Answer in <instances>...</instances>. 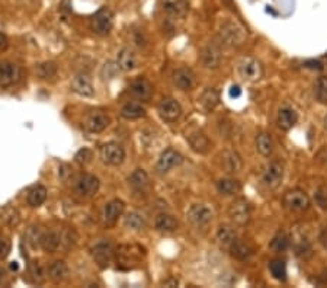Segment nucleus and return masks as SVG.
I'll return each mask as SVG.
<instances>
[{
    "instance_id": "423d86ee",
    "label": "nucleus",
    "mask_w": 327,
    "mask_h": 288,
    "mask_svg": "<svg viewBox=\"0 0 327 288\" xmlns=\"http://www.w3.org/2000/svg\"><path fill=\"white\" fill-rule=\"evenodd\" d=\"M99 154L102 162L108 166H119L125 160V149L115 141L104 144L99 150Z\"/></svg>"
},
{
    "instance_id": "5701e85b",
    "label": "nucleus",
    "mask_w": 327,
    "mask_h": 288,
    "mask_svg": "<svg viewBox=\"0 0 327 288\" xmlns=\"http://www.w3.org/2000/svg\"><path fill=\"white\" fill-rule=\"evenodd\" d=\"M229 249H230L231 256L237 260L250 259L251 255H253V252H255L253 248H251L247 242H244V240H240V239L234 240L230 246H229Z\"/></svg>"
},
{
    "instance_id": "72a5a7b5",
    "label": "nucleus",
    "mask_w": 327,
    "mask_h": 288,
    "mask_svg": "<svg viewBox=\"0 0 327 288\" xmlns=\"http://www.w3.org/2000/svg\"><path fill=\"white\" fill-rule=\"evenodd\" d=\"M217 189L221 195H236L241 191V183L234 178H222L217 182Z\"/></svg>"
},
{
    "instance_id": "79ce46f5",
    "label": "nucleus",
    "mask_w": 327,
    "mask_h": 288,
    "mask_svg": "<svg viewBox=\"0 0 327 288\" xmlns=\"http://www.w3.org/2000/svg\"><path fill=\"white\" fill-rule=\"evenodd\" d=\"M29 275L32 277L34 279V282H37V284H42L44 281H45V272H44V269L42 267L39 265L38 262H32V263H29Z\"/></svg>"
},
{
    "instance_id": "de8ad7c7",
    "label": "nucleus",
    "mask_w": 327,
    "mask_h": 288,
    "mask_svg": "<svg viewBox=\"0 0 327 288\" xmlns=\"http://www.w3.org/2000/svg\"><path fill=\"white\" fill-rule=\"evenodd\" d=\"M37 229L38 227H29V230L27 231V239L34 248L39 246V237H41V233H42V231L37 230Z\"/></svg>"
},
{
    "instance_id": "f03ea898",
    "label": "nucleus",
    "mask_w": 327,
    "mask_h": 288,
    "mask_svg": "<svg viewBox=\"0 0 327 288\" xmlns=\"http://www.w3.org/2000/svg\"><path fill=\"white\" fill-rule=\"evenodd\" d=\"M227 215L230 220L237 226H246L251 220V207L247 200L244 198H236L230 202L227 208Z\"/></svg>"
},
{
    "instance_id": "a878e982",
    "label": "nucleus",
    "mask_w": 327,
    "mask_h": 288,
    "mask_svg": "<svg viewBox=\"0 0 327 288\" xmlns=\"http://www.w3.org/2000/svg\"><path fill=\"white\" fill-rule=\"evenodd\" d=\"M116 64L118 67L121 68L122 71H131L137 67V56L131 48H122L119 53H118V57H116Z\"/></svg>"
},
{
    "instance_id": "f8f14e48",
    "label": "nucleus",
    "mask_w": 327,
    "mask_h": 288,
    "mask_svg": "<svg viewBox=\"0 0 327 288\" xmlns=\"http://www.w3.org/2000/svg\"><path fill=\"white\" fill-rule=\"evenodd\" d=\"M116 248L109 242H99L92 248V256L99 267L105 268L115 258Z\"/></svg>"
},
{
    "instance_id": "1a4fd4ad",
    "label": "nucleus",
    "mask_w": 327,
    "mask_h": 288,
    "mask_svg": "<svg viewBox=\"0 0 327 288\" xmlns=\"http://www.w3.org/2000/svg\"><path fill=\"white\" fill-rule=\"evenodd\" d=\"M157 112H159L160 118L166 123H174L182 115V106L174 98L166 96L159 102Z\"/></svg>"
},
{
    "instance_id": "f257e3e1",
    "label": "nucleus",
    "mask_w": 327,
    "mask_h": 288,
    "mask_svg": "<svg viewBox=\"0 0 327 288\" xmlns=\"http://www.w3.org/2000/svg\"><path fill=\"white\" fill-rule=\"evenodd\" d=\"M145 255L144 248L140 245H121L115 250V259L119 268L131 269L137 263L141 262V258Z\"/></svg>"
},
{
    "instance_id": "2eb2a0df",
    "label": "nucleus",
    "mask_w": 327,
    "mask_h": 288,
    "mask_svg": "<svg viewBox=\"0 0 327 288\" xmlns=\"http://www.w3.org/2000/svg\"><path fill=\"white\" fill-rule=\"evenodd\" d=\"M222 60V54L220 47L217 44H208L207 47L202 50L201 61L205 68L215 70L220 67Z\"/></svg>"
},
{
    "instance_id": "4468645a",
    "label": "nucleus",
    "mask_w": 327,
    "mask_h": 288,
    "mask_svg": "<svg viewBox=\"0 0 327 288\" xmlns=\"http://www.w3.org/2000/svg\"><path fill=\"white\" fill-rule=\"evenodd\" d=\"M188 220L196 227H204L212 220L211 208H208L204 204H193L192 207L186 212Z\"/></svg>"
},
{
    "instance_id": "603ef678",
    "label": "nucleus",
    "mask_w": 327,
    "mask_h": 288,
    "mask_svg": "<svg viewBox=\"0 0 327 288\" xmlns=\"http://www.w3.org/2000/svg\"><path fill=\"white\" fill-rule=\"evenodd\" d=\"M241 90L239 86H233L230 89V96L231 98H237V96H240Z\"/></svg>"
},
{
    "instance_id": "393cba45",
    "label": "nucleus",
    "mask_w": 327,
    "mask_h": 288,
    "mask_svg": "<svg viewBox=\"0 0 327 288\" xmlns=\"http://www.w3.org/2000/svg\"><path fill=\"white\" fill-rule=\"evenodd\" d=\"M154 227H156V230L162 231V233H173L179 227V221L176 220V217H173L172 214L162 212L156 217Z\"/></svg>"
},
{
    "instance_id": "6e6552de",
    "label": "nucleus",
    "mask_w": 327,
    "mask_h": 288,
    "mask_svg": "<svg viewBox=\"0 0 327 288\" xmlns=\"http://www.w3.org/2000/svg\"><path fill=\"white\" fill-rule=\"evenodd\" d=\"M284 179V166L279 162H270L260 175V182L268 189H276Z\"/></svg>"
},
{
    "instance_id": "a211bd4d",
    "label": "nucleus",
    "mask_w": 327,
    "mask_h": 288,
    "mask_svg": "<svg viewBox=\"0 0 327 288\" xmlns=\"http://www.w3.org/2000/svg\"><path fill=\"white\" fill-rule=\"evenodd\" d=\"M220 159H221V167L230 175L239 173L243 169V160L236 150H230V149L224 150Z\"/></svg>"
},
{
    "instance_id": "f3484780",
    "label": "nucleus",
    "mask_w": 327,
    "mask_h": 288,
    "mask_svg": "<svg viewBox=\"0 0 327 288\" xmlns=\"http://www.w3.org/2000/svg\"><path fill=\"white\" fill-rule=\"evenodd\" d=\"M125 211V202L122 201V200H112V201H109L105 205V208H104V214H102V217H104V223L108 224V226H112V224H115L116 221L119 217H122V214Z\"/></svg>"
},
{
    "instance_id": "39448f33",
    "label": "nucleus",
    "mask_w": 327,
    "mask_h": 288,
    "mask_svg": "<svg viewBox=\"0 0 327 288\" xmlns=\"http://www.w3.org/2000/svg\"><path fill=\"white\" fill-rule=\"evenodd\" d=\"M284 207L292 212H303L310 207V198L303 189H291L282 198Z\"/></svg>"
},
{
    "instance_id": "cd10ccee",
    "label": "nucleus",
    "mask_w": 327,
    "mask_h": 288,
    "mask_svg": "<svg viewBox=\"0 0 327 288\" xmlns=\"http://www.w3.org/2000/svg\"><path fill=\"white\" fill-rule=\"evenodd\" d=\"M61 245V236L56 231H42L39 237V246L45 252H56Z\"/></svg>"
},
{
    "instance_id": "a19ab883",
    "label": "nucleus",
    "mask_w": 327,
    "mask_h": 288,
    "mask_svg": "<svg viewBox=\"0 0 327 288\" xmlns=\"http://www.w3.org/2000/svg\"><path fill=\"white\" fill-rule=\"evenodd\" d=\"M0 219L5 221V223H8L9 226H18L20 221V215H19V212L16 211L15 208H12V207H6V208H3V210H2Z\"/></svg>"
},
{
    "instance_id": "c756f323",
    "label": "nucleus",
    "mask_w": 327,
    "mask_h": 288,
    "mask_svg": "<svg viewBox=\"0 0 327 288\" xmlns=\"http://www.w3.org/2000/svg\"><path fill=\"white\" fill-rule=\"evenodd\" d=\"M68 267L63 260H56L48 267V277L54 282H63L64 279L68 278Z\"/></svg>"
},
{
    "instance_id": "473e14b6",
    "label": "nucleus",
    "mask_w": 327,
    "mask_h": 288,
    "mask_svg": "<svg viewBox=\"0 0 327 288\" xmlns=\"http://www.w3.org/2000/svg\"><path fill=\"white\" fill-rule=\"evenodd\" d=\"M47 200V188L42 185H34L28 191L27 201L31 207H39Z\"/></svg>"
},
{
    "instance_id": "c85d7f7f",
    "label": "nucleus",
    "mask_w": 327,
    "mask_h": 288,
    "mask_svg": "<svg viewBox=\"0 0 327 288\" xmlns=\"http://www.w3.org/2000/svg\"><path fill=\"white\" fill-rule=\"evenodd\" d=\"M199 104H201V106L207 112L214 111L218 106V104H220V93H218V90H215L212 87L205 89L202 92L201 98H199Z\"/></svg>"
},
{
    "instance_id": "20e7f679",
    "label": "nucleus",
    "mask_w": 327,
    "mask_h": 288,
    "mask_svg": "<svg viewBox=\"0 0 327 288\" xmlns=\"http://www.w3.org/2000/svg\"><path fill=\"white\" fill-rule=\"evenodd\" d=\"M239 76L244 82H258L263 76V67L259 60L253 57H243L237 64Z\"/></svg>"
},
{
    "instance_id": "4be33fe9",
    "label": "nucleus",
    "mask_w": 327,
    "mask_h": 288,
    "mask_svg": "<svg viewBox=\"0 0 327 288\" xmlns=\"http://www.w3.org/2000/svg\"><path fill=\"white\" fill-rule=\"evenodd\" d=\"M108 125H109V118H108L106 114L100 112V111L90 112L85 118V127L87 128V131H90V133H102Z\"/></svg>"
},
{
    "instance_id": "864d4df0",
    "label": "nucleus",
    "mask_w": 327,
    "mask_h": 288,
    "mask_svg": "<svg viewBox=\"0 0 327 288\" xmlns=\"http://www.w3.org/2000/svg\"><path fill=\"white\" fill-rule=\"evenodd\" d=\"M5 277H6V271H5V269L0 267V281L5 278Z\"/></svg>"
},
{
    "instance_id": "ddd939ff",
    "label": "nucleus",
    "mask_w": 327,
    "mask_h": 288,
    "mask_svg": "<svg viewBox=\"0 0 327 288\" xmlns=\"http://www.w3.org/2000/svg\"><path fill=\"white\" fill-rule=\"evenodd\" d=\"M182 163V154L173 150V149H166L163 153L160 154V157H159V160L156 163V171L159 173H167L170 169L178 167Z\"/></svg>"
},
{
    "instance_id": "49530a36",
    "label": "nucleus",
    "mask_w": 327,
    "mask_h": 288,
    "mask_svg": "<svg viewBox=\"0 0 327 288\" xmlns=\"http://www.w3.org/2000/svg\"><path fill=\"white\" fill-rule=\"evenodd\" d=\"M10 249H12L10 240L6 236L0 234V259H6L9 256Z\"/></svg>"
},
{
    "instance_id": "58836bf2",
    "label": "nucleus",
    "mask_w": 327,
    "mask_h": 288,
    "mask_svg": "<svg viewBox=\"0 0 327 288\" xmlns=\"http://www.w3.org/2000/svg\"><path fill=\"white\" fill-rule=\"evenodd\" d=\"M35 71L41 79H49V77H54L57 75V64L53 61H45V63L38 64L35 67Z\"/></svg>"
},
{
    "instance_id": "412c9836",
    "label": "nucleus",
    "mask_w": 327,
    "mask_h": 288,
    "mask_svg": "<svg viewBox=\"0 0 327 288\" xmlns=\"http://www.w3.org/2000/svg\"><path fill=\"white\" fill-rule=\"evenodd\" d=\"M71 90L80 96H93L95 93V87L92 85L90 77L85 75V73H79L73 77L71 80Z\"/></svg>"
},
{
    "instance_id": "b1692460",
    "label": "nucleus",
    "mask_w": 327,
    "mask_h": 288,
    "mask_svg": "<svg viewBox=\"0 0 327 288\" xmlns=\"http://www.w3.org/2000/svg\"><path fill=\"white\" fill-rule=\"evenodd\" d=\"M298 121V115L292 108H281L276 115V124L281 130L288 131Z\"/></svg>"
},
{
    "instance_id": "3c124183",
    "label": "nucleus",
    "mask_w": 327,
    "mask_h": 288,
    "mask_svg": "<svg viewBox=\"0 0 327 288\" xmlns=\"http://www.w3.org/2000/svg\"><path fill=\"white\" fill-rule=\"evenodd\" d=\"M163 285L164 287H178L179 285V281L176 278H169L163 281Z\"/></svg>"
},
{
    "instance_id": "dca6fc26",
    "label": "nucleus",
    "mask_w": 327,
    "mask_h": 288,
    "mask_svg": "<svg viewBox=\"0 0 327 288\" xmlns=\"http://www.w3.org/2000/svg\"><path fill=\"white\" fill-rule=\"evenodd\" d=\"M128 92L138 101H148L153 96V85L144 77H140L130 83Z\"/></svg>"
},
{
    "instance_id": "2f4dec72",
    "label": "nucleus",
    "mask_w": 327,
    "mask_h": 288,
    "mask_svg": "<svg viewBox=\"0 0 327 288\" xmlns=\"http://www.w3.org/2000/svg\"><path fill=\"white\" fill-rule=\"evenodd\" d=\"M256 150L259 152L263 157H269L270 154L273 153V149H275V144L272 137L268 133H259L256 135Z\"/></svg>"
},
{
    "instance_id": "7c9ffc66",
    "label": "nucleus",
    "mask_w": 327,
    "mask_h": 288,
    "mask_svg": "<svg viewBox=\"0 0 327 288\" xmlns=\"http://www.w3.org/2000/svg\"><path fill=\"white\" fill-rule=\"evenodd\" d=\"M145 115H147L145 108L138 102H127L125 105L121 108V116L125 119H138V118H144Z\"/></svg>"
},
{
    "instance_id": "37998d69",
    "label": "nucleus",
    "mask_w": 327,
    "mask_h": 288,
    "mask_svg": "<svg viewBox=\"0 0 327 288\" xmlns=\"http://www.w3.org/2000/svg\"><path fill=\"white\" fill-rule=\"evenodd\" d=\"M316 96L320 104H327V77H318L316 85Z\"/></svg>"
},
{
    "instance_id": "9d476101",
    "label": "nucleus",
    "mask_w": 327,
    "mask_h": 288,
    "mask_svg": "<svg viewBox=\"0 0 327 288\" xmlns=\"http://www.w3.org/2000/svg\"><path fill=\"white\" fill-rule=\"evenodd\" d=\"M100 188L99 178L92 173H82L79 175L74 183V189L82 197H93Z\"/></svg>"
},
{
    "instance_id": "aec40b11",
    "label": "nucleus",
    "mask_w": 327,
    "mask_h": 288,
    "mask_svg": "<svg viewBox=\"0 0 327 288\" xmlns=\"http://www.w3.org/2000/svg\"><path fill=\"white\" fill-rule=\"evenodd\" d=\"M172 80H173V85L181 90H189L192 89L195 85V75L191 68L181 67L178 70H174L173 75H172Z\"/></svg>"
},
{
    "instance_id": "ea45409f",
    "label": "nucleus",
    "mask_w": 327,
    "mask_h": 288,
    "mask_svg": "<svg viewBox=\"0 0 327 288\" xmlns=\"http://www.w3.org/2000/svg\"><path fill=\"white\" fill-rule=\"evenodd\" d=\"M289 246V239L287 237V234L285 233H278L273 239L270 240L269 243V248L273 252H276V253H279V252H285V250L288 249Z\"/></svg>"
},
{
    "instance_id": "9b49d317",
    "label": "nucleus",
    "mask_w": 327,
    "mask_h": 288,
    "mask_svg": "<svg viewBox=\"0 0 327 288\" xmlns=\"http://www.w3.org/2000/svg\"><path fill=\"white\" fill-rule=\"evenodd\" d=\"M20 77H22V71H20L19 66H16L15 63L8 61V60L0 61V86H13L19 82Z\"/></svg>"
},
{
    "instance_id": "0eeeda50",
    "label": "nucleus",
    "mask_w": 327,
    "mask_h": 288,
    "mask_svg": "<svg viewBox=\"0 0 327 288\" xmlns=\"http://www.w3.org/2000/svg\"><path fill=\"white\" fill-rule=\"evenodd\" d=\"M220 39L225 45H240L246 38V32L236 22H224L218 31Z\"/></svg>"
},
{
    "instance_id": "6ab92c4d",
    "label": "nucleus",
    "mask_w": 327,
    "mask_h": 288,
    "mask_svg": "<svg viewBox=\"0 0 327 288\" xmlns=\"http://www.w3.org/2000/svg\"><path fill=\"white\" fill-rule=\"evenodd\" d=\"M160 6L172 18H183L189 10L188 0H160Z\"/></svg>"
},
{
    "instance_id": "5fc2aeb1",
    "label": "nucleus",
    "mask_w": 327,
    "mask_h": 288,
    "mask_svg": "<svg viewBox=\"0 0 327 288\" xmlns=\"http://www.w3.org/2000/svg\"><path fill=\"white\" fill-rule=\"evenodd\" d=\"M324 127H326V130H327V116H326V119H324Z\"/></svg>"
},
{
    "instance_id": "a18cd8bd",
    "label": "nucleus",
    "mask_w": 327,
    "mask_h": 288,
    "mask_svg": "<svg viewBox=\"0 0 327 288\" xmlns=\"http://www.w3.org/2000/svg\"><path fill=\"white\" fill-rule=\"evenodd\" d=\"M92 157H93V153H92V150H90V149H87V147L80 149V150L76 153V156H74V159H76V162L79 164L90 163Z\"/></svg>"
},
{
    "instance_id": "f704fd0d",
    "label": "nucleus",
    "mask_w": 327,
    "mask_h": 288,
    "mask_svg": "<svg viewBox=\"0 0 327 288\" xmlns=\"http://www.w3.org/2000/svg\"><path fill=\"white\" fill-rule=\"evenodd\" d=\"M217 239L221 243L222 246H230L234 240L237 239V233L234 230V227L230 224H221L217 230Z\"/></svg>"
},
{
    "instance_id": "e433bc0d",
    "label": "nucleus",
    "mask_w": 327,
    "mask_h": 288,
    "mask_svg": "<svg viewBox=\"0 0 327 288\" xmlns=\"http://www.w3.org/2000/svg\"><path fill=\"white\" fill-rule=\"evenodd\" d=\"M124 224H125L127 229H130V230L140 231L145 227V220L144 217L141 214H138V212H130L125 217Z\"/></svg>"
},
{
    "instance_id": "09e8293b",
    "label": "nucleus",
    "mask_w": 327,
    "mask_h": 288,
    "mask_svg": "<svg viewBox=\"0 0 327 288\" xmlns=\"http://www.w3.org/2000/svg\"><path fill=\"white\" fill-rule=\"evenodd\" d=\"M8 47H9V39L3 32H0V51H5Z\"/></svg>"
},
{
    "instance_id": "7ed1b4c3",
    "label": "nucleus",
    "mask_w": 327,
    "mask_h": 288,
    "mask_svg": "<svg viewBox=\"0 0 327 288\" xmlns=\"http://www.w3.org/2000/svg\"><path fill=\"white\" fill-rule=\"evenodd\" d=\"M114 12L109 8H100L90 19V28L97 35H108L114 28Z\"/></svg>"
},
{
    "instance_id": "c03bdc74",
    "label": "nucleus",
    "mask_w": 327,
    "mask_h": 288,
    "mask_svg": "<svg viewBox=\"0 0 327 288\" xmlns=\"http://www.w3.org/2000/svg\"><path fill=\"white\" fill-rule=\"evenodd\" d=\"M295 253H297L298 258L307 260L313 256V248H311V245L308 242L303 240V242H299L298 245L295 246Z\"/></svg>"
},
{
    "instance_id": "8fccbe9b",
    "label": "nucleus",
    "mask_w": 327,
    "mask_h": 288,
    "mask_svg": "<svg viewBox=\"0 0 327 288\" xmlns=\"http://www.w3.org/2000/svg\"><path fill=\"white\" fill-rule=\"evenodd\" d=\"M318 240H320V243L323 245V248L327 249V226L323 229V230L320 231V236H318Z\"/></svg>"
},
{
    "instance_id": "c9c22d12",
    "label": "nucleus",
    "mask_w": 327,
    "mask_h": 288,
    "mask_svg": "<svg viewBox=\"0 0 327 288\" xmlns=\"http://www.w3.org/2000/svg\"><path fill=\"white\" fill-rule=\"evenodd\" d=\"M128 182L130 185L134 188V189H144L145 186L148 185L150 179H148V173L145 172L144 169H135L134 172L130 175L128 178Z\"/></svg>"
},
{
    "instance_id": "bb28decb",
    "label": "nucleus",
    "mask_w": 327,
    "mask_h": 288,
    "mask_svg": "<svg viewBox=\"0 0 327 288\" xmlns=\"http://www.w3.org/2000/svg\"><path fill=\"white\" fill-rule=\"evenodd\" d=\"M186 138H188L191 147L196 153L205 154L211 147V141L208 140V137L204 134L202 131H193L189 135H186Z\"/></svg>"
},
{
    "instance_id": "4c0bfd02",
    "label": "nucleus",
    "mask_w": 327,
    "mask_h": 288,
    "mask_svg": "<svg viewBox=\"0 0 327 288\" xmlns=\"http://www.w3.org/2000/svg\"><path fill=\"white\" fill-rule=\"evenodd\" d=\"M269 271L272 274V277L276 279V281H287V265L284 260H272L269 263Z\"/></svg>"
}]
</instances>
